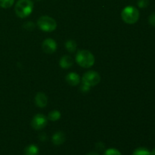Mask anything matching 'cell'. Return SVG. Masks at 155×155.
I'll return each mask as SVG.
<instances>
[{"mask_svg": "<svg viewBox=\"0 0 155 155\" xmlns=\"http://www.w3.org/2000/svg\"><path fill=\"white\" fill-rule=\"evenodd\" d=\"M39 148L35 145H30L24 150V155H38Z\"/></svg>", "mask_w": 155, "mask_h": 155, "instance_id": "7c38bea8", "label": "cell"}, {"mask_svg": "<svg viewBox=\"0 0 155 155\" xmlns=\"http://www.w3.org/2000/svg\"><path fill=\"white\" fill-rule=\"evenodd\" d=\"M104 155H122L118 150L115 148H109L106 150L105 152L104 153Z\"/></svg>", "mask_w": 155, "mask_h": 155, "instance_id": "e0dca14e", "label": "cell"}, {"mask_svg": "<svg viewBox=\"0 0 155 155\" xmlns=\"http://www.w3.org/2000/svg\"><path fill=\"white\" fill-rule=\"evenodd\" d=\"M149 4V0H139L138 1V5L140 8H146Z\"/></svg>", "mask_w": 155, "mask_h": 155, "instance_id": "ac0fdd59", "label": "cell"}, {"mask_svg": "<svg viewBox=\"0 0 155 155\" xmlns=\"http://www.w3.org/2000/svg\"><path fill=\"white\" fill-rule=\"evenodd\" d=\"M15 0H0V7L3 8H8L14 5Z\"/></svg>", "mask_w": 155, "mask_h": 155, "instance_id": "2e32d148", "label": "cell"}, {"mask_svg": "<svg viewBox=\"0 0 155 155\" xmlns=\"http://www.w3.org/2000/svg\"><path fill=\"white\" fill-rule=\"evenodd\" d=\"M66 81L70 86H77L80 82V76L77 74H76V73H70V74L67 75Z\"/></svg>", "mask_w": 155, "mask_h": 155, "instance_id": "9c48e42d", "label": "cell"}, {"mask_svg": "<svg viewBox=\"0 0 155 155\" xmlns=\"http://www.w3.org/2000/svg\"><path fill=\"white\" fill-rule=\"evenodd\" d=\"M35 103L39 107L43 108L47 105L48 98L43 92H38L36 96H35Z\"/></svg>", "mask_w": 155, "mask_h": 155, "instance_id": "ba28073f", "label": "cell"}, {"mask_svg": "<svg viewBox=\"0 0 155 155\" xmlns=\"http://www.w3.org/2000/svg\"><path fill=\"white\" fill-rule=\"evenodd\" d=\"M61 118V113L58 110H52L48 114V119L51 121H57Z\"/></svg>", "mask_w": 155, "mask_h": 155, "instance_id": "5bb4252c", "label": "cell"}, {"mask_svg": "<svg viewBox=\"0 0 155 155\" xmlns=\"http://www.w3.org/2000/svg\"><path fill=\"white\" fill-rule=\"evenodd\" d=\"M65 139H66L65 135L62 132H57L52 136V142L55 145H60L63 144Z\"/></svg>", "mask_w": 155, "mask_h": 155, "instance_id": "8fae6325", "label": "cell"}, {"mask_svg": "<svg viewBox=\"0 0 155 155\" xmlns=\"http://www.w3.org/2000/svg\"><path fill=\"white\" fill-rule=\"evenodd\" d=\"M80 89H81V90L83 91V92H89V89H90V86H87V85H85L83 83Z\"/></svg>", "mask_w": 155, "mask_h": 155, "instance_id": "44dd1931", "label": "cell"}, {"mask_svg": "<svg viewBox=\"0 0 155 155\" xmlns=\"http://www.w3.org/2000/svg\"><path fill=\"white\" fill-rule=\"evenodd\" d=\"M42 48L46 54H53L57 49V43L52 39H46L42 44Z\"/></svg>", "mask_w": 155, "mask_h": 155, "instance_id": "52a82bcc", "label": "cell"}, {"mask_svg": "<svg viewBox=\"0 0 155 155\" xmlns=\"http://www.w3.org/2000/svg\"><path fill=\"white\" fill-rule=\"evenodd\" d=\"M86 155H99V154H98L97 152H94V151H92V152L88 153V154Z\"/></svg>", "mask_w": 155, "mask_h": 155, "instance_id": "603a6c76", "label": "cell"}, {"mask_svg": "<svg viewBox=\"0 0 155 155\" xmlns=\"http://www.w3.org/2000/svg\"><path fill=\"white\" fill-rule=\"evenodd\" d=\"M77 42L74 40H72V39L68 40L65 43V47H66L67 50L71 53L74 52L77 50Z\"/></svg>", "mask_w": 155, "mask_h": 155, "instance_id": "4fadbf2b", "label": "cell"}, {"mask_svg": "<svg viewBox=\"0 0 155 155\" xmlns=\"http://www.w3.org/2000/svg\"><path fill=\"white\" fill-rule=\"evenodd\" d=\"M33 7V2L31 0H18L15 5V13L19 18H25L32 13Z\"/></svg>", "mask_w": 155, "mask_h": 155, "instance_id": "6da1fadb", "label": "cell"}, {"mask_svg": "<svg viewBox=\"0 0 155 155\" xmlns=\"http://www.w3.org/2000/svg\"><path fill=\"white\" fill-rule=\"evenodd\" d=\"M47 123H48V120H47L46 117L41 114H38L33 117L31 126L34 130H41L45 128V126L47 125Z\"/></svg>", "mask_w": 155, "mask_h": 155, "instance_id": "8992f818", "label": "cell"}, {"mask_svg": "<svg viewBox=\"0 0 155 155\" xmlns=\"http://www.w3.org/2000/svg\"><path fill=\"white\" fill-rule=\"evenodd\" d=\"M37 25L42 31L52 32L57 27V23L51 17L42 16L38 19Z\"/></svg>", "mask_w": 155, "mask_h": 155, "instance_id": "277c9868", "label": "cell"}, {"mask_svg": "<svg viewBox=\"0 0 155 155\" xmlns=\"http://www.w3.org/2000/svg\"><path fill=\"white\" fill-rule=\"evenodd\" d=\"M132 155H151V152L147 148H139L135 150Z\"/></svg>", "mask_w": 155, "mask_h": 155, "instance_id": "9a60e30c", "label": "cell"}, {"mask_svg": "<svg viewBox=\"0 0 155 155\" xmlns=\"http://www.w3.org/2000/svg\"><path fill=\"white\" fill-rule=\"evenodd\" d=\"M148 21H149V24L155 27V12L150 15L149 18H148Z\"/></svg>", "mask_w": 155, "mask_h": 155, "instance_id": "ffe728a7", "label": "cell"}, {"mask_svg": "<svg viewBox=\"0 0 155 155\" xmlns=\"http://www.w3.org/2000/svg\"><path fill=\"white\" fill-rule=\"evenodd\" d=\"M34 24H33V22H31V21H30V22H27L26 24H24V27L26 29V30H33V29H34Z\"/></svg>", "mask_w": 155, "mask_h": 155, "instance_id": "d6986e66", "label": "cell"}, {"mask_svg": "<svg viewBox=\"0 0 155 155\" xmlns=\"http://www.w3.org/2000/svg\"><path fill=\"white\" fill-rule=\"evenodd\" d=\"M151 155H155V148L153 149V151L151 152Z\"/></svg>", "mask_w": 155, "mask_h": 155, "instance_id": "cb8c5ba5", "label": "cell"}, {"mask_svg": "<svg viewBox=\"0 0 155 155\" xmlns=\"http://www.w3.org/2000/svg\"><path fill=\"white\" fill-rule=\"evenodd\" d=\"M121 17L125 23L128 24H133L139 20V12L136 8L133 6H127L123 9Z\"/></svg>", "mask_w": 155, "mask_h": 155, "instance_id": "3957f363", "label": "cell"}, {"mask_svg": "<svg viewBox=\"0 0 155 155\" xmlns=\"http://www.w3.org/2000/svg\"><path fill=\"white\" fill-rule=\"evenodd\" d=\"M59 64L64 69H68V68H71L74 64V61H73L72 58L70 57L68 55H64L61 58L60 61H59Z\"/></svg>", "mask_w": 155, "mask_h": 155, "instance_id": "30bf717a", "label": "cell"}, {"mask_svg": "<svg viewBox=\"0 0 155 155\" xmlns=\"http://www.w3.org/2000/svg\"><path fill=\"white\" fill-rule=\"evenodd\" d=\"M76 61L82 68H89L95 63V57L89 51L81 50L77 52L76 55Z\"/></svg>", "mask_w": 155, "mask_h": 155, "instance_id": "7a4b0ae2", "label": "cell"}, {"mask_svg": "<svg viewBox=\"0 0 155 155\" xmlns=\"http://www.w3.org/2000/svg\"><path fill=\"white\" fill-rule=\"evenodd\" d=\"M37 1H40V0H37Z\"/></svg>", "mask_w": 155, "mask_h": 155, "instance_id": "d4e9b609", "label": "cell"}, {"mask_svg": "<svg viewBox=\"0 0 155 155\" xmlns=\"http://www.w3.org/2000/svg\"><path fill=\"white\" fill-rule=\"evenodd\" d=\"M97 145H99V147L96 146V148L98 150V151H102V150L104 148V144L101 143V142H99V143H98V144H97Z\"/></svg>", "mask_w": 155, "mask_h": 155, "instance_id": "7402d4cb", "label": "cell"}, {"mask_svg": "<svg viewBox=\"0 0 155 155\" xmlns=\"http://www.w3.org/2000/svg\"><path fill=\"white\" fill-rule=\"evenodd\" d=\"M82 81H83V84L87 85V86L92 87V86H97L100 83L101 77H100L99 74L95 72V71H87V72L83 74Z\"/></svg>", "mask_w": 155, "mask_h": 155, "instance_id": "5b68a950", "label": "cell"}]
</instances>
